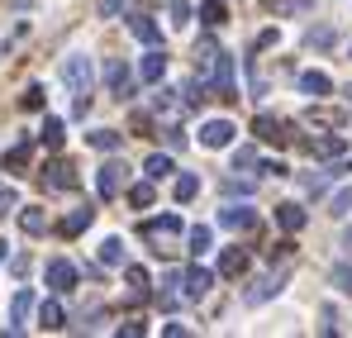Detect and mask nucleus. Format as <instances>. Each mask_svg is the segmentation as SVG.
Instances as JSON below:
<instances>
[{"label":"nucleus","mask_w":352,"mask_h":338,"mask_svg":"<svg viewBox=\"0 0 352 338\" xmlns=\"http://www.w3.org/2000/svg\"><path fill=\"white\" fill-rule=\"evenodd\" d=\"M62 81H67V91L76 96V114L91 110V81H96V72H91V57L86 53H72L62 62Z\"/></svg>","instance_id":"nucleus-1"},{"label":"nucleus","mask_w":352,"mask_h":338,"mask_svg":"<svg viewBox=\"0 0 352 338\" xmlns=\"http://www.w3.org/2000/svg\"><path fill=\"white\" fill-rule=\"evenodd\" d=\"M124 181H129V167H124V162H105V167L96 171V191H100L105 200L124 191Z\"/></svg>","instance_id":"nucleus-2"},{"label":"nucleus","mask_w":352,"mask_h":338,"mask_svg":"<svg viewBox=\"0 0 352 338\" xmlns=\"http://www.w3.org/2000/svg\"><path fill=\"white\" fill-rule=\"evenodd\" d=\"M234 124H229V119H210V124H200V143H205V148H229V143H234Z\"/></svg>","instance_id":"nucleus-3"},{"label":"nucleus","mask_w":352,"mask_h":338,"mask_svg":"<svg viewBox=\"0 0 352 338\" xmlns=\"http://www.w3.org/2000/svg\"><path fill=\"white\" fill-rule=\"evenodd\" d=\"M105 81H110V91H115L119 101H129V96H133V72H129L119 57H110V62H105Z\"/></svg>","instance_id":"nucleus-4"},{"label":"nucleus","mask_w":352,"mask_h":338,"mask_svg":"<svg viewBox=\"0 0 352 338\" xmlns=\"http://www.w3.org/2000/svg\"><path fill=\"white\" fill-rule=\"evenodd\" d=\"M281 286H286V272H276V277H257V282L243 291V300H248V305H262V300H272Z\"/></svg>","instance_id":"nucleus-5"},{"label":"nucleus","mask_w":352,"mask_h":338,"mask_svg":"<svg viewBox=\"0 0 352 338\" xmlns=\"http://www.w3.org/2000/svg\"><path fill=\"white\" fill-rule=\"evenodd\" d=\"M219 224L234 229V233H248V229L257 224V210H248V205H229V210H219Z\"/></svg>","instance_id":"nucleus-6"},{"label":"nucleus","mask_w":352,"mask_h":338,"mask_svg":"<svg viewBox=\"0 0 352 338\" xmlns=\"http://www.w3.org/2000/svg\"><path fill=\"white\" fill-rule=\"evenodd\" d=\"M43 277H48V286H53V291H72V286H76V267H72L67 257H53Z\"/></svg>","instance_id":"nucleus-7"},{"label":"nucleus","mask_w":352,"mask_h":338,"mask_svg":"<svg viewBox=\"0 0 352 338\" xmlns=\"http://www.w3.org/2000/svg\"><path fill=\"white\" fill-rule=\"evenodd\" d=\"M29 315H34V291H19V295L10 300V329H5V334H19Z\"/></svg>","instance_id":"nucleus-8"},{"label":"nucleus","mask_w":352,"mask_h":338,"mask_svg":"<svg viewBox=\"0 0 352 338\" xmlns=\"http://www.w3.org/2000/svg\"><path fill=\"white\" fill-rule=\"evenodd\" d=\"M176 233H181V215H162V220H148V224H143V238H153V243L176 238Z\"/></svg>","instance_id":"nucleus-9"},{"label":"nucleus","mask_w":352,"mask_h":338,"mask_svg":"<svg viewBox=\"0 0 352 338\" xmlns=\"http://www.w3.org/2000/svg\"><path fill=\"white\" fill-rule=\"evenodd\" d=\"M138 76H143L148 86H157V81L167 76V53H157V48H153V53H148L143 62H138Z\"/></svg>","instance_id":"nucleus-10"},{"label":"nucleus","mask_w":352,"mask_h":338,"mask_svg":"<svg viewBox=\"0 0 352 338\" xmlns=\"http://www.w3.org/2000/svg\"><path fill=\"white\" fill-rule=\"evenodd\" d=\"M129 34H133L138 43H157V39H162V34H157V24H153L143 10H133V14H129Z\"/></svg>","instance_id":"nucleus-11"},{"label":"nucleus","mask_w":352,"mask_h":338,"mask_svg":"<svg viewBox=\"0 0 352 338\" xmlns=\"http://www.w3.org/2000/svg\"><path fill=\"white\" fill-rule=\"evenodd\" d=\"M252 134H257V138H267V143H286V138H291V134H286V124H276L272 114H257V119H252Z\"/></svg>","instance_id":"nucleus-12"},{"label":"nucleus","mask_w":352,"mask_h":338,"mask_svg":"<svg viewBox=\"0 0 352 338\" xmlns=\"http://www.w3.org/2000/svg\"><path fill=\"white\" fill-rule=\"evenodd\" d=\"M181 286H186V295H190V300H200V295L214 286V272H205V267H190V272L181 277Z\"/></svg>","instance_id":"nucleus-13"},{"label":"nucleus","mask_w":352,"mask_h":338,"mask_svg":"<svg viewBox=\"0 0 352 338\" xmlns=\"http://www.w3.org/2000/svg\"><path fill=\"white\" fill-rule=\"evenodd\" d=\"M305 220H309V215H305V210H300L295 200H286V205H276V224L286 229V233H300V229H305Z\"/></svg>","instance_id":"nucleus-14"},{"label":"nucleus","mask_w":352,"mask_h":338,"mask_svg":"<svg viewBox=\"0 0 352 338\" xmlns=\"http://www.w3.org/2000/svg\"><path fill=\"white\" fill-rule=\"evenodd\" d=\"M248 272V253L243 248H224V257H219V277H243Z\"/></svg>","instance_id":"nucleus-15"},{"label":"nucleus","mask_w":352,"mask_h":338,"mask_svg":"<svg viewBox=\"0 0 352 338\" xmlns=\"http://www.w3.org/2000/svg\"><path fill=\"white\" fill-rule=\"evenodd\" d=\"M300 91H305V96H329L333 81H329L324 72H300Z\"/></svg>","instance_id":"nucleus-16"},{"label":"nucleus","mask_w":352,"mask_h":338,"mask_svg":"<svg viewBox=\"0 0 352 338\" xmlns=\"http://www.w3.org/2000/svg\"><path fill=\"white\" fill-rule=\"evenodd\" d=\"M43 181H48L53 191H72V186H76V176H72V167H67V162H53V167L43 171Z\"/></svg>","instance_id":"nucleus-17"},{"label":"nucleus","mask_w":352,"mask_h":338,"mask_svg":"<svg viewBox=\"0 0 352 338\" xmlns=\"http://www.w3.org/2000/svg\"><path fill=\"white\" fill-rule=\"evenodd\" d=\"M38 324H43V329H67V315H62L58 300H43V305H38Z\"/></svg>","instance_id":"nucleus-18"},{"label":"nucleus","mask_w":352,"mask_h":338,"mask_svg":"<svg viewBox=\"0 0 352 338\" xmlns=\"http://www.w3.org/2000/svg\"><path fill=\"white\" fill-rule=\"evenodd\" d=\"M91 220H96V210H91V205H81V210H72V215L62 220V233L72 238V233H81V229H91Z\"/></svg>","instance_id":"nucleus-19"},{"label":"nucleus","mask_w":352,"mask_h":338,"mask_svg":"<svg viewBox=\"0 0 352 338\" xmlns=\"http://www.w3.org/2000/svg\"><path fill=\"white\" fill-rule=\"evenodd\" d=\"M309 153H314V158H343L348 143H343V138H309Z\"/></svg>","instance_id":"nucleus-20"},{"label":"nucleus","mask_w":352,"mask_h":338,"mask_svg":"<svg viewBox=\"0 0 352 338\" xmlns=\"http://www.w3.org/2000/svg\"><path fill=\"white\" fill-rule=\"evenodd\" d=\"M172 196L181 200V205H186V200H195V196H200V176L181 171V176H176V186H172Z\"/></svg>","instance_id":"nucleus-21"},{"label":"nucleus","mask_w":352,"mask_h":338,"mask_svg":"<svg viewBox=\"0 0 352 338\" xmlns=\"http://www.w3.org/2000/svg\"><path fill=\"white\" fill-rule=\"evenodd\" d=\"M86 143H91V148H100V153H115L124 138H119L115 129H91V134H86Z\"/></svg>","instance_id":"nucleus-22"},{"label":"nucleus","mask_w":352,"mask_h":338,"mask_svg":"<svg viewBox=\"0 0 352 338\" xmlns=\"http://www.w3.org/2000/svg\"><path fill=\"white\" fill-rule=\"evenodd\" d=\"M100 267H124V238H105L100 243Z\"/></svg>","instance_id":"nucleus-23"},{"label":"nucleus","mask_w":352,"mask_h":338,"mask_svg":"<svg viewBox=\"0 0 352 338\" xmlns=\"http://www.w3.org/2000/svg\"><path fill=\"white\" fill-rule=\"evenodd\" d=\"M143 171H148V181H162V176H172V158H162V153H153L148 162H143Z\"/></svg>","instance_id":"nucleus-24"},{"label":"nucleus","mask_w":352,"mask_h":338,"mask_svg":"<svg viewBox=\"0 0 352 338\" xmlns=\"http://www.w3.org/2000/svg\"><path fill=\"white\" fill-rule=\"evenodd\" d=\"M48 148H62V138H67V124L62 119H43V134H38Z\"/></svg>","instance_id":"nucleus-25"},{"label":"nucleus","mask_w":352,"mask_h":338,"mask_svg":"<svg viewBox=\"0 0 352 338\" xmlns=\"http://www.w3.org/2000/svg\"><path fill=\"white\" fill-rule=\"evenodd\" d=\"M19 229H24V233H43V229H48V215H43V210H34V205H29V210H24V215H19Z\"/></svg>","instance_id":"nucleus-26"},{"label":"nucleus","mask_w":352,"mask_h":338,"mask_svg":"<svg viewBox=\"0 0 352 338\" xmlns=\"http://www.w3.org/2000/svg\"><path fill=\"white\" fill-rule=\"evenodd\" d=\"M200 19H205L210 29H214V24H224V19H229V10H224V0H205V5H200Z\"/></svg>","instance_id":"nucleus-27"},{"label":"nucleus","mask_w":352,"mask_h":338,"mask_svg":"<svg viewBox=\"0 0 352 338\" xmlns=\"http://www.w3.org/2000/svg\"><path fill=\"white\" fill-rule=\"evenodd\" d=\"M129 200H133L138 210H148V205L157 200V191H153V181H138V186H129Z\"/></svg>","instance_id":"nucleus-28"},{"label":"nucleus","mask_w":352,"mask_h":338,"mask_svg":"<svg viewBox=\"0 0 352 338\" xmlns=\"http://www.w3.org/2000/svg\"><path fill=\"white\" fill-rule=\"evenodd\" d=\"M167 14H172V29L190 24V0H167Z\"/></svg>","instance_id":"nucleus-29"},{"label":"nucleus","mask_w":352,"mask_h":338,"mask_svg":"<svg viewBox=\"0 0 352 338\" xmlns=\"http://www.w3.org/2000/svg\"><path fill=\"white\" fill-rule=\"evenodd\" d=\"M210 243H214V233H210L205 224L190 229V253H195V257H200V253H210Z\"/></svg>","instance_id":"nucleus-30"},{"label":"nucleus","mask_w":352,"mask_h":338,"mask_svg":"<svg viewBox=\"0 0 352 338\" xmlns=\"http://www.w3.org/2000/svg\"><path fill=\"white\" fill-rule=\"evenodd\" d=\"M124 277H129V286H133V295H143V291H148V272H143V267H129Z\"/></svg>","instance_id":"nucleus-31"},{"label":"nucleus","mask_w":352,"mask_h":338,"mask_svg":"<svg viewBox=\"0 0 352 338\" xmlns=\"http://www.w3.org/2000/svg\"><path fill=\"white\" fill-rule=\"evenodd\" d=\"M5 162H10V167H24V162H29V143H14V148L5 153Z\"/></svg>","instance_id":"nucleus-32"},{"label":"nucleus","mask_w":352,"mask_h":338,"mask_svg":"<svg viewBox=\"0 0 352 338\" xmlns=\"http://www.w3.org/2000/svg\"><path fill=\"white\" fill-rule=\"evenodd\" d=\"M333 43V29H309V48H329Z\"/></svg>","instance_id":"nucleus-33"},{"label":"nucleus","mask_w":352,"mask_h":338,"mask_svg":"<svg viewBox=\"0 0 352 338\" xmlns=\"http://www.w3.org/2000/svg\"><path fill=\"white\" fill-rule=\"evenodd\" d=\"M24 110H43V86H29L24 91Z\"/></svg>","instance_id":"nucleus-34"},{"label":"nucleus","mask_w":352,"mask_h":338,"mask_svg":"<svg viewBox=\"0 0 352 338\" xmlns=\"http://www.w3.org/2000/svg\"><path fill=\"white\" fill-rule=\"evenodd\" d=\"M234 167H257V148H238V153H234Z\"/></svg>","instance_id":"nucleus-35"},{"label":"nucleus","mask_w":352,"mask_h":338,"mask_svg":"<svg viewBox=\"0 0 352 338\" xmlns=\"http://www.w3.org/2000/svg\"><path fill=\"white\" fill-rule=\"evenodd\" d=\"M153 110H176V91H157L153 96Z\"/></svg>","instance_id":"nucleus-36"},{"label":"nucleus","mask_w":352,"mask_h":338,"mask_svg":"<svg viewBox=\"0 0 352 338\" xmlns=\"http://www.w3.org/2000/svg\"><path fill=\"white\" fill-rule=\"evenodd\" d=\"M333 215H352V191H338L333 196Z\"/></svg>","instance_id":"nucleus-37"},{"label":"nucleus","mask_w":352,"mask_h":338,"mask_svg":"<svg viewBox=\"0 0 352 338\" xmlns=\"http://www.w3.org/2000/svg\"><path fill=\"white\" fill-rule=\"evenodd\" d=\"M14 200H19V191H14V186H5V181H0V215H5V210H10V205H14Z\"/></svg>","instance_id":"nucleus-38"},{"label":"nucleus","mask_w":352,"mask_h":338,"mask_svg":"<svg viewBox=\"0 0 352 338\" xmlns=\"http://www.w3.org/2000/svg\"><path fill=\"white\" fill-rule=\"evenodd\" d=\"M333 286H338V291H348V295H352V267H338V272H333Z\"/></svg>","instance_id":"nucleus-39"},{"label":"nucleus","mask_w":352,"mask_h":338,"mask_svg":"<svg viewBox=\"0 0 352 338\" xmlns=\"http://www.w3.org/2000/svg\"><path fill=\"white\" fill-rule=\"evenodd\" d=\"M309 119H319V124H343V114H338V110H314Z\"/></svg>","instance_id":"nucleus-40"},{"label":"nucleus","mask_w":352,"mask_h":338,"mask_svg":"<svg viewBox=\"0 0 352 338\" xmlns=\"http://www.w3.org/2000/svg\"><path fill=\"white\" fill-rule=\"evenodd\" d=\"M281 10H286V14H305V10H309V0H281Z\"/></svg>","instance_id":"nucleus-41"},{"label":"nucleus","mask_w":352,"mask_h":338,"mask_svg":"<svg viewBox=\"0 0 352 338\" xmlns=\"http://www.w3.org/2000/svg\"><path fill=\"white\" fill-rule=\"evenodd\" d=\"M224 191H229V196H248V191H252V181H224Z\"/></svg>","instance_id":"nucleus-42"},{"label":"nucleus","mask_w":352,"mask_h":338,"mask_svg":"<svg viewBox=\"0 0 352 338\" xmlns=\"http://www.w3.org/2000/svg\"><path fill=\"white\" fill-rule=\"evenodd\" d=\"M162 334H167V338H181V334H190V329H186L181 319H172V324H162Z\"/></svg>","instance_id":"nucleus-43"},{"label":"nucleus","mask_w":352,"mask_h":338,"mask_svg":"<svg viewBox=\"0 0 352 338\" xmlns=\"http://www.w3.org/2000/svg\"><path fill=\"white\" fill-rule=\"evenodd\" d=\"M124 10V0H100V14H119Z\"/></svg>","instance_id":"nucleus-44"},{"label":"nucleus","mask_w":352,"mask_h":338,"mask_svg":"<svg viewBox=\"0 0 352 338\" xmlns=\"http://www.w3.org/2000/svg\"><path fill=\"white\" fill-rule=\"evenodd\" d=\"M343 248H348V253H352V229H348V233H343Z\"/></svg>","instance_id":"nucleus-45"},{"label":"nucleus","mask_w":352,"mask_h":338,"mask_svg":"<svg viewBox=\"0 0 352 338\" xmlns=\"http://www.w3.org/2000/svg\"><path fill=\"white\" fill-rule=\"evenodd\" d=\"M0 267H5V243H0Z\"/></svg>","instance_id":"nucleus-46"},{"label":"nucleus","mask_w":352,"mask_h":338,"mask_svg":"<svg viewBox=\"0 0 352 338\" xmlns=\"http://www.w3.org/2000/svg\"><path fill=\"white\" fill-rule=\"evenodd\" d=\"M348 57H352V48H348Z\"/></svg>","instance_id":"nucleus-47"}]
</instances>
